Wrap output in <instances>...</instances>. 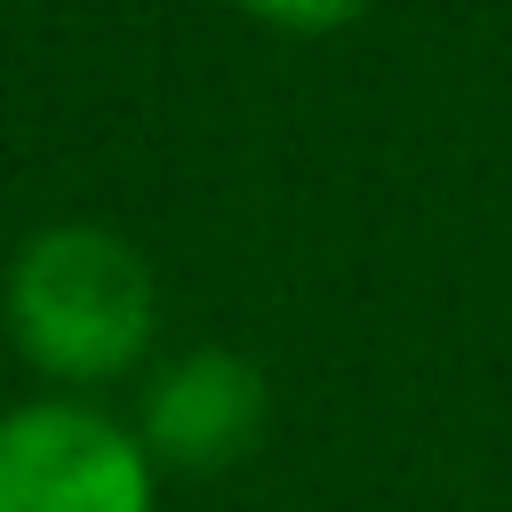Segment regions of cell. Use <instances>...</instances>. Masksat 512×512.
<instances>
[{"instance_id": "cell-1", "label": "cell", "mask_w": 512, "mask_h": 512, "mask_svg": "<svg viewBox=\"0 0 512 512\" xmlns=\"http://www.w3.org/2000/svg\"><path fill=\"white\" fill-rule=\"evenodd\" d=\"M8 320L32 360L64 376H112L152 336V272L120 232L56 224L24 240L8 272Z\"/></svg>"}, {"instance_id": "cell-2", "label": "cell", "mask_w": 512, "mask_h": 512, "mask_svg": "<svg viewBox=\"0 0 512 512\" xmlns=\"http://www.w3.org/2000/svg\"><path fill=\"white\" fill-rule=\"evenodd\" d=\"M0 512H152V464L96 408H16L0 424Z\"/></svg>"}, {"instance_id": "cell-3", "label": "cell", "mask_w": 512, "mask_h": 512, "mask_svg": "<svg viewBox=\"0 0 512 512\" xmlns=\"http://www.w3.org/2000/svg\"><path fill=\"white\" fill-rule=\"evenodd\" d=\"M144 424L168 464H232L264 424V376L240 352H192L152 384Z\"/></svg>"}, {"instance_id": "cell-4", "label": "cell", "mask_w": 512, "mask_h": 512, "mask_svg": "<svg viewBox=\"0 0 512 512\" xmlns=\"http://www.w3.org/2000/svg\"><path fill=\"white\" fill-rule=\"evenodd\" d=\"M256 16H272V24H304V32H320V24H344V16H360L368 0H248Z\"/></svg>"}]
</instances>
